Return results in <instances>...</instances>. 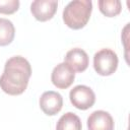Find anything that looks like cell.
Segmentation results:
<instances>
[{
  "mask_svg": "<svg viewBox=\"0 0 130 130\" xmlns=\"http://www.w3.org/2000/svg\"><path fill=\"white\" fill-rule=\"evenodd\" d=\"M63 107L62 95L53 90L45 91L40 98V108L48 116H54L58 114Z\"/></svg>",
  "mask_w": 130,
  "mask_h": 130,
  "instance_id": "obj_7",
  "label": "cell"
},
{
  "mask_svg": "<svg viewBox=\"0 0 130 130\" xmlns=\"http://www.w3.org/2000/svg\"><path fill=\"white\" fill-rule=\"evenodd\" d=\"M69 99L76 109L85 111L93 106L95 102V94L90 87L79 84L70 90Z\"/></svg>",
  "mask_w": 130,
  "mask_h": 130,
  "instance_id": "obj_4",
  "label": "cell"
},
{
  "mask_svg": "<svg viewBox=\"0 0 130 130\" xmlns=\"http://www.w3.org/2000/svg\"><path fill=\"white\" fill-rule=\"evenodd\" d=\"M118 56L111 49H102L93 56V68L101 76L112 75L118 67Z\"/></svg>",
  "mask_w": 130,
  "mask_h": 130,
  "instance_id": "obj_3",
  "label": "cell"
},
{
  "mask_svg": "<svg viewBox=\"0 0 130 130\" xmlns=\"http://www.w3.org/2000/svg\"><path fill=\"white\" fill-rule=\"evenodd\" d=\"M64 62L74 72H83L87 68L89 60H88V55L84 50L79 48H74L66 53Z\"/></svg>",
  "mask_w": 130,
  "mask_h": 130,
  "instance_id": "obj_8",
  "label": "cell"
},
{
  "mask_svg": "<svg viewBox=\"0 0 130 130\" xmlns=\"http://www.w3.org/2000/svg\"><path fill=\"white\" fill-rule=\"evenodd\" d=\"M57 7L56 0H36L30 5V12L37 20L47 21L55 15Z\"/></svg>",
  "mask_w": 130,
  "mask_h": 130,
  "instance_id": "obj_6",
  "label": "cell"
},
{
  "mask_svg": "<svg viewBox=\"0 0 130 130\" xmlns=\"http://www.w3.org/2000/svg\"><path fill=\"white\" fill-rule=\"evenodd\" d=\"M19 8L18 0H0V13L1 14H13Z\"/></svg>",
  "mask_w": 130,
  "mask_h": 130,
  "instance_id": "obj_13",
  "label": "cell"
},
{
  "mask_svg": "<svg viewBox=\"0 0 130 130\" xmlns=\"http://www.w3.org/2000/svg\"><path fill=\"white\" fill-rule=\"evenodd\" d=\"M81 128L79 117L71 112L61 116L56 125V130H81Z\"/></svg>",
  "mask_w": 130,
  "mask_h": 130,
  "instance_id": "obj_10",
  "label": "cell"
},
{
  "mask_svg": "<svg viewBox=\"0 0 130 130\" xmlns=\"http://www.w3.org/2000/svg\"><path fill=\"white\" fill-rule=\"evenodd\" d=\"M15 36V27L7 18H0V47L8 46Z\"/></svg>",
  "mask_w": 130,
  "mask_h": 130,
  "instance_id": "obj_11",
  "label": "cell"
},
{
  "mask_svg": "<svg viewBox=\"0 0 130 130\" xmlns=\"http://www.w3.org/2000/svg\"><path fill=\"white\" fill-rule=\"evenodd\" d=\"M31 76L29 62L21 56H14L8 59L4 71L0 76V87L9 95H19L24 92Z\"/></svg>",
  "mask_w": 130,
  "mask_h": 130,
  "instance_id": "obj_1",
  "label": "cell"
},
{
  "mask_svg": "<svg viewBox=\"0 0 130 130\" xmlns=\"http://www.w3.org/2000/svg\"><path fill=\"white\" fill-rule=\"evenodd\" d=\"M99 9L105 16L114 17L121 13L122 4L120 0H100Z\"/></svg>",
  "mask_w": 130,
  "mask_h": 130,
  "instance_id": "obj_12",
  "label": "cell"
},
{
  "mask_svg": "<svg viewBox=\"0 0 130 130\" xmlns=\"http://www.w3.org/2000/svg\"><path fill=\"white\" fill-rule=\"evenodd\" d=\"M92 11L90 0H74L69 2L63 10V21L72 29H80L86 25Z\"/></svg>",
  "mask_w": 130,
  "mask_h": 130,
  "instance_id": "obj_2",
  "label": "cell"
},
{
  "mask_svg": "<svg viewBox=\"0 0 130 130\" xmlns=\"http://www.w3.org/2000/svg\"><path fill=\"white\" fill-rule=\"evenodd\" d=\"M75 79V72L65 63H60L54 67L51 74L52 83L60 89L68 88Z\"/></svg>",
  "mask_w": 130,
  "mask_h": 130,
  "instance_id": "obj_5",
  "label": "cell"
},
{
  "mask_svg": "<svg viewBox=\"0 0 130 130\" xmlns=\"http://www.w3.org/2000/svg\"><path fill=\"white\" fill-rule=\"evenodd\" d=\"M114 119L106 111H94L87 118L88 130H114Z\"/></svg>",
  "mask_w": 130,
  "mask_h": 130,
  "instance_id": "obj_9",
  "label": "cell"
}]
</instances>
